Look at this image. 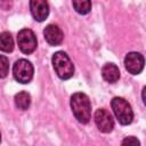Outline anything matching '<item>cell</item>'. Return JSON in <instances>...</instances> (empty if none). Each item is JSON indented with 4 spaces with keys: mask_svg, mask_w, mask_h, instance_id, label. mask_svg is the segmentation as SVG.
I'll return each instance as SVG.
<instances>
[{
    "mask_svg": "<svg viewBox=\"0 0 146 146\" xmlns=\"http://www.w3.org/2000/svg\"><path fill=\"white\" fill-rule=\"evenodd\" d=\"M15 105L19 110H27L31 104V96L26 91H21L15 95Z\"/></svg>",
    "mask_w": 146,
    "mask_h": 146,
    "instance_id": "obj_11",
    "label": "cell"
},
{
    "mask_svg": "<svg viewBox=\"0 0 146 146\" xmlns=\"http://www.w3.org/2000/svg\"><path fill=\"white\" fill-rule=\"evenodd\" d=\"M144 56L139 52H129L127 54L125 58H124V66L127 68V71L131 74H139L143 68H144Z\"/></svg>",
    "mask_w": 146,
    "mask_h": 146,
    "instance_id": "obj_7",
    "label": "cell"
},
{
    "mask_svg": "<svg viewBox=\"0 0 146 146\" xmlns=\"http://www.w3.org/2000/svg\"><path fill=\"white\" fill-rule=\"evenodd\" d=\"M140 143H139V140L137 139V138H135V137H127V138H124L123 140H122V145H139Z\"/></svg>",
    "mask_w": 146,
    "mask_h": 146,
    "instance_id": "obj_15",
    "label": "cell"
},
{
    "mask_svg": "<svg viewBox=\"0 0 146 146\" xmlns=\"http://www.w3.org/2000/svg\"><path fill=\"white\" fill-rule=\"evenodd\" d=\"M11 6H13L11 0H0V7L3 10H9L11 8Z\"/></svg>",
    "mask_w": 146,
    "mask_h": 146,
    "instance_id": "obj_16",
    "label": "cell"
},
{
    "mask_svg": "<svg viewBox=\"0 0 146 146\" xmlns=\"http://www.w3.org/2000/svg\"><path fill=\"white\" fill-rule=\"evenodd\" d=\"M71 108L80 123H88L91 117V104L89 97L83 92H75L71 97Z\"/></svg>",
    "mask_w": 146,
    "mask_h": 146,
    "instance_id": "obj_1",
    "label": "cell"
},
{
    "mask_svg": "<svg viewBox=\"0 0 146 146\" xmlns=\"http://www.w3.org/2000/svg\"><path fill=\"white\" fill-rule=\"evenodd\" d=\"M112 110L114 112V115L116 116L117 121L123 124H130L133 119V112L130 106V104L122 97H114L111 102Z\"/></svg>",
    "mask_w": 146,
    "mask_h": 146,
    "instance_id": "obj_3",
    "label": "cell"
},
{
    "mask_svg": "<svg viewBox=\"0 0 146 146\" xmlns=\"http://www.w3.org/2000/svg\"><path fill=\"white\" fill-rule=\"evenodd\" d=\"M102 75L107 82L114 83L120 79L119 67L113 63H106L102 68Z\"/></svg>",
    "mask_w": 146,
    "mask_h": 146,
    "instance_id": "obj_10",
    "label": "cell"
},
{
    "mask_svg": "<svg viewBox=\"0 0 146 146\" xmlns=\"http://www.w3.org/2000/svg\"><path fill=\"white\" fill-rule=\"evenodd\" d=\"M13 74L19 83H29L33 78V65L26 59H18L13 66Z\"/></svg>",
    "mask_w": 146,
    "mask_h": 146,
    "instance_id": "obj_4",
    "label": "cell"
},
{
    "mask_svg": "<svg viewBox=\"0 0 146 146\" xmlns=\"http://www.w3.org/2000/svg\"><path fill=\"white\" fill-rule=\"evenodd\" d=\"M145 91H146V88L144 87L143 88V102H144V104L146 103V100H145Z\"/></svg>",
    "mask_w": 146,
    "mask_h": 146,
    "instance_id": "obj_17",
    "label": "cell"
},
{
    "mask_svg": "<svg viewBox=\"0 0 146 146\" xmlns=\"http://www.w3.org/2000/svg\"><path fill=\"white\" fill-rule=\"evenodd\" d=\"M0 141H1V133H0Z\"/></svg>",
    "mask_w": 146,
    "mask_h": 146,
    "instance_id": "obj_18",
    "label": "cell"
},
{
    "mask_svg": "<svg viewBox=\"0 0 146 146\" xmlns=\"http://www.w3.org/2000/svg\"><path fill=\"white\" fill-rule=\"evenodd\" d=\"M51 62H52L55 72L62 80H67V79L72 78V75L74 73V65L71 62V59L66 52H64V51L55 52L52 55Z\"/></svg>",
    "mask_w": 146,
    "mask_h": 146,
    "instance_id": "obj_2",
    "label": "cell"
},
{
    "mask_svg": "<svg viewBox=\"0 0 146 146\" xmlns=\"http://www.w3.org/2000/svg\"><path fill=\"white\" fill-rule=\"evenodd\" d=\"M14 49V40L9 32L0 33V50L5 52H10Z\"/></svg>",
    "mask_w": 146,
    "mask_h": 146,
    "instance_id": "obj_12",
    "label": "cell"
},
{
    "mask_svg": "<svg viewBox=\"0 0 146 146\" xmlns=\"http://www.w3.org/2000/svg\"><path fill=\"white\" fill-rule=\"evenodd\" d=\"M43 35H44L46 41L50 46H58L63 42V39H64V34L62 30L57 25H54V24L46 26V29L43 30Z\"/></svg>",
    "mask_w": 146,
    "mask_h": 146,
    "instance_id": "obj_9",
    "label": "cell"
},
{
    "mask_svg": "<svg viewBox=\"0 0 146 146\" xmlns=\"http://www.w3.org/2000/svg\"><path fill=\"white\" fill-rule=\"evenodd\" d=\"M30 9L33 18L38 22H43L49 15L47 0H30Z\"/></svg>",
    "mask_w": 146,
    "mask_h": 146,
    "instance_id": "obj_8",
    "label": "cell"
},
{
    "mask_svg": "<svg viewBox=\"0 0 146 146\" xmlns=\"http://www.w3.org/2000/svg\"><path fill=\"white\" fill-rule=\"evenodd\" d=\"M17 43L22 52L24 54H32L38 46L36 36L34 32L30 29H23L17 34Z\"/></svg>",
    "mask_w": 146,
    "mask_h": 146,
    "instance_id": "obj_5",
    "label": "cell"
},
{
    "mask_svg": "<svg viewBox=\"0 0 146 146\" xmlns=\"http://www.w3.org/2000/svg\"><path fill=\"white\" fill-rule=\"evenodd\" d=\"M9 73V60L6 56L0 55V78H6Z\"/></svg>",
    "mask_w": 146,
    "mask_h": 146,
    "instance_id": "obj_14",
    "label": "cell"
},
{
    "mask_svg": "<svg viewBox=\"0 0 146 146\" xmlns=\"http://www.w3.org/2000/svg\"><path fill=\"white\" fill-rule=\"evenodd\" d=\"M73 8L81 15H87L91 10V0H72Z\"/></svg>",
    "mask_w": 146,
    "mask_h": 146,
    "instance_id": "obj_13",
    "label": "cell"
},
{
    "mask_svg": "<svg viewBox=\"0 0 146 146\" xmlns=\"http://www.w3.org/2000/svg\"><path fill=\"white\" fill-rule=\"evenodd\" d=\"M95 122L99 131L104 133H108L114 128V121L110 112H107L105 108H98L95 112Z\"/></svg>",
    "mask_w": 146,
    "mask_h": 146,
    "instance_id": "obj_6",
    "label": "cell"
}]
</instances>
